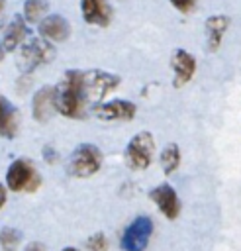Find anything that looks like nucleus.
<instances>
[{
	"label": "nucleus",
	"mask_w": 241,
	"mask_h": 251,
	"mask_svg": "<svg viewBox=\"0 0 241 251\" xmlns=\"http://www.w3.org/2000/svg\"><path fill=\"white\" fill-rule=\"evenodd\" d=\"M2 57H4V49H2V45H0V61H2Z\"/></svg>",
	"instance_id": "nucleus-26"
},
{
	"label": "nucleus",
	"mask_w": 241,
	"mask_h": 251,
	"mask_svg": "<svg viewBox=\"0 0 241 251\" xmlns=\"http://www.w3.org/2000/svg\"><path fill=\"white\" fill-rule=\"evenodd\" d=\"M149 196L169 220H176V216L180 214V202H178V196L170 184L163 182V184L155 186Z\"/></svg>",
	"instance_id": "nucleus-10"
},
{
	"label": "nucleus",
	"mask_w": 241,
	"mask_h": 251,
	"mask_svg": "<svg viewBox=\"0 0 241 251\" xmlns=\"http://www.w3.org/2000/svg\"><path fill=\"white\" fill-rule=\"evenodd\" d=\"M37 27H39L41 37L47 39V41H59L61 43V41L69 39V35H71V24L63 16H59V14L45 16L39 22Z\"/></svg>",
	"instance_id": "nucleus-12"
},
{
	"label": "nucleus",
	"mask_w": 241,
	"mask_h": 251,
	"mask_svg": "<svg viewBox=\"0 0 241 251\" xmlns=\"http://www.w3.org/2000/svg\"><path fill=\"white\" fill-rule=\"evenodd\" d=\"M22 241V233L16 227H2L0 229V247L2 251H16Z\"/></svg>",
	"instance_id": "nucleus-19"
},
{
	"label": "nucleus",
	"mask_w": 241,
	"mask_h": 251,
	"mask_svg": "<svg viewBox=\"0 0 241 251\" xmlns=\"http://www.w3.org/2000/svg\"><path fill=\"white\" fill-rule=\"evenodd\" d=\"M180 165V149L174 143H169L161 153V167L165 175H172Z\"/></svg>",
	"instance_id": "nucleus-18"
},
{
	"label": "nucleus",
	"mask_w": 241,
	"mask_h": 251,
	"mask_svg": "<svg viewBox=\"0 0 241 251\" xmlns=\"http://www.w3.org/2000/svg\"><path fill=\"white\" fill-rule=\"evenodd\" d=\"M80 12L86 24L106 27L112 22V8L108 0H80Z\"/></svg>",
	"instance_id": "nucleus-11"
},
{
	"label": "nucleus",
	"mask_w": 241,
	"mask_h": 251,
	"mask_svg": "<svg viewBox=\"0 0 241 251\" xmlns=\"http://www.w3.org/2000/svg\"><path fill=\"white\" fill-rule=\"evenodd\" d=\"M55 57V49L53 45L43 39V37H31L29 41L20 45V53H18V67L24 75L35 71L37 67L53 61Z\"/></svg>",
	"instance_id": "nucleus-3"
},
{
	"label": "nucleus",
	"mask_w": 241,
	"mask_h": 251,
	"mask_svg": "<svg viewBox=\"0 0 241 251\" xmlns=\"http://www.w3.org/2000/svg\"><path fill=\"white\" fill-rule=\"evenodd\" d=\"M86 247L90 251H108V239H106L104 233H94V235L88 237Z\"/></svg>",
	"instance_id": "nucleus-20"
},
{
	"label": "nucleus",
	"mask_w": 241,
	"mask_h": 251,
	"mask_svg": "<svg viewBox=\"0 0 241 251\" xmlns=\"http://www.w3.org/2000/svg\"><path fill=\"white\" fill-rule=\"evenodd\" d=\"M170 67H172V73H174V78H172V86L174 88H180L184 86L196 73V59L184 51V49H176L170 57Z\"/></svg>",
	"instance_id": "nucleus-9"
},
{
	"label": "nucleus",
	"mask_w": 241,
	"mask_h": 251,
	"mask_svg": "<svg viewBox=\"0 0 241 251\" xmlns=\"http://www.w3.org/2000/svg\"><path fill=\"white\" fill-rule=\"evenodd\" d=\"M18 124L20 116L16 106L4 94H0V137H14L18 133Z\"/></svg>",
	"instance_id": "nucleus-14"
},
{
	"label": "nucleus",
	"mask_w": 241,
	"mask_h": 251,
	"mask_svg": "<svg viewBox=\"0 0 241 251\" xmlns=\"http://www.w3.org/2000/svg\"><path fill=\"white\" fill-rule=\"evenodd\" d=\"M63 251H76V249H74V247H65Z\"/></svg>",
	"instance_id": "nucleus-25"
},
{
	"label": "nucleus",
	"mask_w": 241,
	"mask_h": 251,
	"mask_svg": "<svg viewBox=\"0 0 241 251\" xmlns=\"http://www.w3.org/2000/svg\"><path fill=\"white\" fill-rule=\"evenodd\" d=\"M47 10H49L47 0H25L22 18L25 20V24H39L43 16L47 14Z\"/></svg>",
	"instance_id": "nucleus-17"
},
{
	"label": "nucleus",
	"mask_w": 241,
	"mask_h": 251,
	"mask_svg": "<svg viewBox=\"0 0 241 251\" xmlns=\"http://www.w3.org/2000/svg\"><path fill=\"white\" fill-rule=\"evenodd\" d=\"M135 112L137 106L129 100H110L94 108L96 118L104 122H129L135 118Z\"/></svg>",
	"instance_id": "nucleus-8"
},
{
	"label": "nucleus",
	"mask_w": 241,
	"mask_h": 251,
	"mask_svg": "<svg viewBox=\"0 0 241 251\" xmlns=\"http://www.w3.org/2000/svg\"><path fill=\"white\" fill-rule=\"evenodd\" d=\"M170 4H172V6H174L178 12L186 14V12L194 10V6H196V0H170Z\"/></svg>",
	"instance_id": "nucleus-21"
},
{
	"label": "nucleus",
	"mask_w": 241,
	"mask_h": 251,
	"mask_svg": "<svg viewBox=\"0 0 241 251\" xmlns=\"http://www.w3.org/2000/svg\"><path fill=\"white\" fill-rule=\"evenodd\" d=\"M118 84H120L118 75L98 71V69L84 71L82 73V96H84L86 108H90V106L96 108L106 98V94H110L114 88H118Z\"/></svg>",
	"instance_id": "nucleus-2"
},
{
	"label": "nucleus",
	"mask_w": 241,
	"mask_h": 251,
	"mask_svg": "<svg viewBox=\"0 0 241 251\" xmlns=\"http://www.w3.org/2000/svg\"><path fill=\"white\" fill-rule=\"evenodd\" d=\"M27 37V24L22 16H14L12 22L8 24L6 31H4V39H2V49L4 51H14L18 49Z\"/></svg>",
	"instance_id": "nucleus-15"
},
{
	"label": "nucleus",
	"mask_w": 241,
	"mask_h": 251,
	"mask_svg": "<svg viewBox=\"0 0 241 251\" xmlns=\"http://www.w3.org/2000/svg\"><path fill=\"white\" fill-rule=\"evenodd\" d=\"M227 25H229L227 16H212V18L206 20V33H208V49L210 51L219 49Z\"/></svg>",
	"instance_id": "nucleus-16"
},
{
	"label": "nucleus",
	"mask_w": 241,
	"mask_h": 251,
	"mask_svg": "<svg viewBox=\"0 0 241 251\" xmlns=\"http://www.w3.org/2000/svg\"><path fill=\"white\" fill-rule=\"evenodd\" d=\"M155 153V141L149 131H139L131 137V141L125 145L123 161L131 171H145Z\"/></svg>",
	"instance_id": "nucleus-5"
},
{
	"label": "nucleus",
	"mask_w": 241,
	"mask_h": 251,
	"mask_svg": "<svg viewBox=\"0 0 241 251\" xmlns=\"http://www.w3.org/2000/svg\"><path fill=\"white\" fill-rule=\"evenodd\" d=\"M2 8H4V0H0V12H2Z\"/></svg>",
	"instance_id": "nucleus-27"
},
{
	"label": "nucleus",
	"mask_w": 241,
	"mask_h": 251,
	"mask_svg": "<svg viewBox=\"0 0 241 251\" xmlns=\"http://www.w3.org/2000/svg\"><path fill=\"white\" fill-rule=\"evenodd\" d=\"M6 184L12 192H22V190L33 192L41 184V178H39L35 167L31 165V161L16 159L10 163V167L6 171Z\"/></svg>",
	"instance_id": "nucleus-6"
},
{
	"label": "nucleus",
	"mask_w": 241,
	"mask_h": 251,
	"mask_svg": "<svg viewBox=\"0 0 241 251\" xmlns=\"http://www.w3.org/2000/svg\"><path fill=\"white\" fill-rule=\"evenodd\" d=\"M25 251H47V249H45V245H43V243L33 241V243H29V245L25 247Z\"/></svg>",
	"instance_id": "nucleus-23"
},
{
	"label": "nucleus",
	"mask_w": 241,
	"mask_h": 251,
	"mask_svg": "<svg viewBox=\"0 0 241 251\" xmlns=\"http://www.w3.org/2000/svg\"><path fill=\"white\" fill-rule=\"evenodd\" d=\"M43 155H45V161L47 163H55V159H57V153L51 147H43Z\"/></svg>",
	"instance_id": "nucleus-22"
},
{
	"label": "nucleus",
	"mask_w": 241,
	"mask_h": 251,
	"mask_svg": "<svg viewBox=\"0 0 241 251\" xmlns=\"http://www.w3.org/2000/svg\"><path fill=\"white\" fill-rule=\"evenodd\" d=\"M100 167H102V151L92 143H80L71 153L67 171L71 176L86 178V176H92L94 173H98Z\"/></svg>",
	"instance_id": "nucleus-4"
},
{
	"label": "nucleus",
	"mask_w": 241,
	"mask_h": 251,
	"mask_svg": "<svg viewBox=\"0 0 241 251\" xmlns=\"http://www.w3.org/2000/svg\"><path fill=\"white\" fill-rule=\"evenodd\" d=\"M55 90V110L67 118H84L86 102L82 96V71H67L63 80L53 86Z\"/></svg>",
	"instance_id": "nucleus-1"
},
{
	"label": "nucleus",
	"mask_w": 241,
	"mask_h": 251,
	"mask_svg": "<svg viewBox=\"0 0 241 251\" xmlns=\"http://www.w3.org/2000/svg\"><path fill=\"white\" fill-rule=\"evenodd\" d=\"M31 112H33V118L39 124H45V122L51 120V116L57 112L55 110V90H53V86H43L33 94Z\"/></svg>",
	"instance_id": "nucleus-13"
},
{
	"label": "nucleus",
	"mask_w": 241,
	"mask_h": 251,
	"mask_svg": "<svg viewBox=\"0 0 241 251\" xmlns=\"http://www.w3.org/2000/svg\"><path fill=\"white\" fill-rule=\"evenodd\" d=\"M153 233V222L147 216L135 218L121 235V249L123 251H145Z\"/></svg>",
	"instance_id": "nucleus-7"
},
{
	"label": "nucleus",
	"mask_w": 241,
	"mask_h": 251,
	"mask_svg": "<svg viewBox=\"0 0 241 251\" xmlns=\"http://www.w3.org/2000/svg\"><path fill=\"white\" fill-rule=\"evenodd\" d=\"M4 204H6V188L0 184V210H2Z\"/></svg>",
	"instance_id": "nucleus-24"
}]
</instances>
